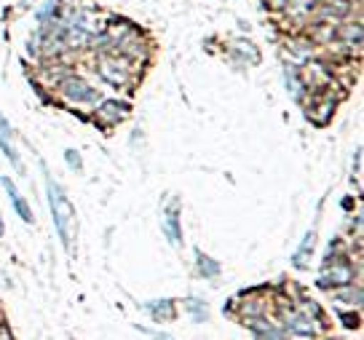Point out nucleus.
<instances>
[{
    "mask_svg": "<svg viewBox=\"0 0 364 340\" xmlns=\"http://www.w3.org/2000/svg\"><path fill=\"white\" fill-rule=\"evenodd\" d=\"M46 171V191H48V206H51V220H54V228L59 233V241L65 250H73V230H75V206L70 204V198L65 196L62 185H59L43 164Z\"/></svg>",
    "mask_w": 364,
    "mask_h": 340,
    "instance_id": "1",
    "label": "nucleus"
},
{
    "mask_svg": "<svg viewBox=\"0 0 364 340\" xmlns=\"http://www.w3.org/2000/svg\"><path fill=\"white\" fill-rule=\"evenodd\" d=\"M97 73L113 89H126L129 80H132V70H129V65H126L124 59H118V54H105L100 59V65H97Z\"/></svg>",
    "mask_w": 364,
    "mask_h": 340,
    "instance_id": "2",
    "label": "nucleus"
},
{
    "mask_svg": "<svg viewBox=\"0 0 364 340\" xmlns=\"http://www.w3.org/2000/svg\"><path fill=\"white\" fill-rule=\"evenodd\" d=\"M59 91H62V97L68 100V102H75V105H97L100 102V91L89 86L83 78H65L59 83Z\"/></svg>",
    "mask_w": 364,
    "mask_h": 340,
    "instance_id": "3",
    "label": "nucleus"
},
{
    "mask_svg": "<svg viewBox=\"0 0 364 340\" xmlns=\"http://www.w3.org/2000/svg\"><path fill=\"white\" fill-rule=\"evenodd\" d=\"M126 113H129V105L126 102H118V100H105L97 110H94V118H97V124L102 126H115L118 121H124Z\"/></svg>",
    "mask_w": 364,
    "mask_h": 340,
    "instance_id": "4",
    "label": "nucleus"
},
{
    "mask_svg": "<svg viewBox=\"0 0 364 340\" xmlns=\"http://www.w3.org/2000/svg\"><path fill=\"white\" fill-rule=\"evenodd\" d=\"M161 230L166 233L171 247H180L182 244V228H180V209H177V201H171V206L164 212L161 217Z\"/></svg>",
    "mask_w": 364,
    "mask_h": 340,
    "instance_id": "5",
    "label": "nucleus"
},
{
    "mask_svg": "<svg viewBox=\"0 0 364 340\" xmlns=\"http://www.w3.org/2000/svg\"><path fill=\"white\" fill-rule=\"evenodd\" d=\"M0 185H3V191H6V196H9L14 212L22 217L24 223H33V209H30V204L22 198V193L16 191V185L11 182V177H3V180H0Z\"/></svg>",
    "mask_w": 364,
    "mask_h": 340,
    "instance_id": "6",
    "label": "nucleus"
},
{
    "mask_svg": "<svg viewBox=\"0 0 364 340\" xmlns=\"http://www.w3.org/2000/svg\"><path fill=\"white\" fill-rule=\"evenodd\" d=\"M353 279V271H351V265H335L332 262V271L327 268V271L321 273V279H318V287H348Z\"/></svg>",
    "mask_w": 364,
    "mask_h": 340,
    "instance_id": "7",
    "label": "nucleus"
},
{
    "mask_svg": "<svg viewBox=\"0 0 364 340\" xmlns=\"http://www.w3.org/2000/svg\"><path fill=\"white\" fill-rule=\"evenodd\" d=\"M62 11H65L62 0H46L43 6H41V9L35 11V19H38V24L57 22V19H62Z\"/></svg>",
    "mask_w": 364,
    "mask_h": 340,
    "instance_id": "8",
    "label": "nucleus"
},
{
    "mask_svg": "<svg viewBox=\"0 0 364 340\" xmlns=\"http://www.w3.org/2000/svg\"><path fill=\"white\" fill-rule=\"evenodd\" d=\"M284 327L289 329V332H295V335H306V338L314 335V324H311V319H308L306 314H287Z\"/></svg>",
    "mask_w": 364,
    "mask_h": 340,
    "instance_id": "9",
    "label": "nucleus"
},
{
    "mask_svg": "<svg viewBox=\"0 0 364 340\" xmlns=\"http://www.w3.org/2000/svg\"><path fill=\"white\" fill-rule=\"evenodd\" d=\"M196 268H198V273L204 276V279H217L220 276V262L217 260H212L209 255H204L201 250H196Z\"/></svg>",
    "mask_w": 364,
    "mask_h": 340,
    "instance_id": "10",
    "label": "nucleus"
},
{
    "mask_svg": "<svg viewBox=\"0 0 364 340\" xmlns=\"http://www.w3.org/2000/svg\"><path fill=\"white\" fill-rule=\"evenodd\" d=\"M318 9H321V16L341 19V16L351 11V3L348 0H318Z\"/></svg>",
    "mask_w": 364,
    "mask_h": 340,
    "instance_id": "11",
    "label": "nucleus"
},
{
    "mask_svg": "<svg viewBox=\"0 0 364 340\" xmlns=\"http://www.w3.org/2000/svg\"><path fill=\"white\" fill-rule=\"evenodd\" d=\"M145 308H148L159 322L161 319H174V300H153V303H148Z\"/></svg>",
    "mask_w": 364,
    "mask_h": 340,
    "instance_id": "12",
    "label": "nucleus"
},
{
    "mask_svg": "<svg viewBox=\"0 0 364 340\" xmlns=\"http://www.w3.org/2000/svg\"><path fill=\"white\" fill-rule=\"evenodd\" d=\"M314 244H316V230H308L306 238H303V244H300V250L295 252V268H306V255L314 250Z\"/></svg>",
    "mask_w": 364,
    "mask_h": 340,
    "instance_id": "13",
    "label": "nucleus"
},
{
    "mask_svg": "<svg viewBox=\"0 0 364 340\" xmlns=\"http://www.w3.org/2000/svg\"><path fill=\"white\" fill-rule=\"evenodd\" d=\"M284 78H287V89L292 91V97H295V100H300V97H303V80H300V75H297L295 65H287Z\"/></svg>",
    "mask_w": 364,
    "mask_h": 340,
    "instance_id": "14",
    "label": "nucleus"
},
{
    "mask_svg": "<svg viewBox=\"0 0 364 340\" xmlns=\"http://www.w3.org/2000/svg\"><path fill=\"white\" fill-rule=\"evenodd\" d=\"M338 33H341V38L346 41V43H356V46L362 43V24L346 22L341 30H338Z\"/></svg>",
    "mask_w": 364,
    "mask_h": 340,
    "instance_id": "15",
    "label": "nucleus"
},
{
    "mask_svg": "<svg viewBox=\"0 0 364 340\" xmlns=\"http://www.w3.org/2000/svg\"><path fill=\"white\" fill-rule=\"evenodd\" d=\"M65 161H68L70 169L83 171V159H80V153L75 148H68V150H65Z\"/></svg>",
    "mask_w": 364,
    "mask_h": 340,
    "instance_id": "16",
    "label": "nucleus"
},
{
    "mask_svg": "<svg viewBox=\"0 0 364 340\" xmlns=\"http://www.w3.org/2000/svg\"><path fill=\"white\" fill-rule=\"evenodd\" d=\"M188 311H191V314H193V319H196V322H204V319H206V314H209V311H206V306H201V303H198V300H196V297H191V300H188Z\"/></svg>",
    "mask_w": 364,
    "mask_h": 340,
    "instance_id": "17",
    "label": "nucleus"
},
{
    "mask_svg": "<svg viewBox=\"0 0 364 340\" xmlns=\"http://www.w3.org/2000/svg\"><path fill=\"white\" fill-rule=\"evenodd\" d=\"M3 233H6V225H3V217H0V236H3Z\"/></svg>",
    "mask_w": 364,
    "mask_h": 340,
    "instance_id": "18",
    "label": "nucleus"
},
{
    "mask_svg": "<svg viewBox=\"0 0 364 340\" xmlns=\"http://www.w3.org/2000/svg\"><path fill=\"white\" fill-rule=\"evenodd\" d=\"M159 340H171V338H166V335H159Z\"/></svg>",
    "mask_w": 364,
    "mask_h": 340,
    "instance_id": "19",
    "label": "nucleus"
},
{
    "mask_svg": "<svg viewBox=\"0 0 364 340\" xmlns=\"http://www.w3.org/2000/svg\"><path fill=\"white\" fill-rule=\"evenodd\" d=\"M24 3H27V0H24Z\"/></svg>",
    "mask_w": 364,
    "mask_h": 340,
    "instance_id": "20",
    "label": "nucleus"
}]
</instances>
